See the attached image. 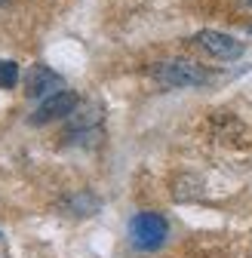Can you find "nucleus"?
Returning <instances> with one entry per match:
<instances>
[{
    "instance_id": "f257e3e1",
    "label": "nucleus",
    "mask_w": 252,
    "mask_h": 258,
    "mask_svg": "<svg viewBox=\"0 0 252 258\" xmlns=\"http://www.w3.org/2000/svg\"><path fill=\"white\" fill-rule=\"evenodd\" d=\"M151 80L160 83L166 89H197V86H206L212 83V71L203 68L200 61L194 58H163V61H154L148 68Z\"/></svg>"
},
{
    "instance_id": "f03ea898",
    "label": "nucleus",
    "mask_w": 252,
    "mask_h": 258,
    "mask_svg": "<svg viewBox=\"0 0 252 258\" xmlns=\"http://www.w3.org/2000/svg\"><path fill=\"white\" fill-rule=\"evenodd\" d=\"M169 237V221L160 212H136L130 221V243L142 252L160 249Z\"/></svg>"
},
{
    "instance_id": "7ed1b4c3",
    "label": "nucleus",
    "mask_w": 252,
    "mask_h": 258,
    "mask_svg": "<svg viewBox=\"0 0 252 258\" xmlns=\"http://www.w3.org/2000/svg\"><path fill=\"white\" fill-rule=\"evenodd\" d=\"M102 123H105V111L96 102H83L65 117L68 126V139L71 142H86V139H102Z\"/></svg>"
},
{
    "instance_id": "20e7f679",
    "label": "nucleus",
    "mask_w": 252,
    "mask_h": 258,
    "mask_svg": "<svg viewBox=\"0 0 252 258\" xmlns=\"http://www.w3.org/2000/svg\"><path fill=\"white\" fill-rule=\"evenodd\" d=\"M77 105H80V95L61 86V89H55L52 95L40 99V105L34 108V114L28 117V123H31V126H46V123H52V120H65Z\"/></svg>"
},
{
    "instance_id": "39448f33",
    "label": "nucleus",
    "mask_w": 252,
    "mask_h": 258,
    "mask_svg": "<svg viewBox=\"0 0 252 258\" xmlns=\"http://www.w3.org/2000/svg\"><path fill=\"white\" fill-rule=\"evenodd\" d=\"M194 46H200L206 55H212L218 61H237L246 52L243 40L225 34V31H197V34H194Z\"/></svg>"
},
{
    "instance_id": "423d86ee",
    "label": "nucleus",
    "mask_w": 252,
    "mask_h": 258,
    "mask_svg": "<svg viewBox=\"0 0 252 258\" xmlns=\"http://www.w3.org/2000/svg\"><path fill=\"white\" fill-rule=\"evenodd\" d=\"M61 86H65V80H61V74H55L49 64H34V68L25 74V95L28 99H46V95H52Z\"/></svg>"
},
{
    "instance_id": "0eeeda50",
    "label": "nucleus",
    "mask_w": 252,
    "mask_h": 258,
    "mask_svg": "<svg viewBox=\"0 0 252 258\" xmlns=\"http://www.w3.org/2000/svg\"><path fill=\"white\" fill-rule=\"evenodd\" d=\"M16 80H19V64L0 58V89H13Z\"/></svg>"
},
{
    "instance_id": "6e6552de",
    "label": "nucleus",
    "mask_w": 252,
    "mask_h": 258,
    "mask_svg": "<svg viewBox=\"0 0 252 258\" xmlns=\"http://www.w3.org/2000/svg\"><path fill=\"white\" fill-rule=\"evenodd\" d=\"M240 4H243V7H252V0H240Z\"/></svg>"
},
{
    "instance_id": "1a4fd4ad",
    "label": "nucleus",
    "mask_w": 252,
    "mask_h": 258,
    "mask_svg": "<svg viewBox=\"0 0 252 258\" xmlns=\"http://www.w3.org/2000/svg\"><path fill=\"white\" fill-rule=\"evenodd\" d=\"M4 4H7V0H0V7H4Z\"/></svg>"
}]
</instances>
